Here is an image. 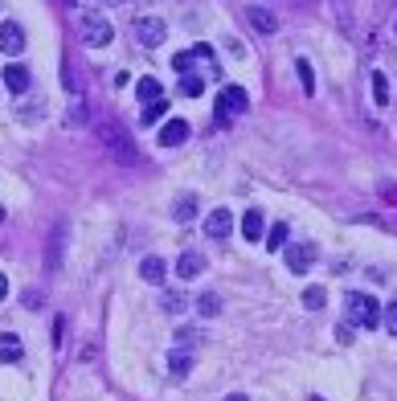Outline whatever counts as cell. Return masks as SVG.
I'll return each mask as SVG.
<instances>
[{
	"label": "cell",
	"mask_w": 397,
	"mask_h": 401,
	"mask_svg": "<svg viewBox=\"0 0 397 401\" xmlns=\"http://www.w3.org/2000/svg\"><path fill=\"white\" fill-rule=\"evenodd\" d=\"M95 135L102 139V148L111 151L115 160H123V164H135V160H139V151H135L132 135L123 132V127H115V123H107V119H99V123H95Z\"/></svg>",
	"instance_id": "obj_1"
},
{
	"label": "cell",
	"mask_w": 397,
	"mask_h": 401,
	"mask_svg": "<svg viewBox=\"0 0 397 401\" xmlns=\"http://www.w3.org/2000/svg\"><path fill=\"white\" fill-rule=\"evenodd\" d=\"M348 319H352V328L361 324V328H381V303L373 295H364V291H348Z\"/></svg>",
	"instance_id": "obj_2"
},
{
	"label": "cell",
	"mask_w": 397,
	"mask_h": 401,
	"mask_svg": "<svg viewBox=\"0 0 397 401\" xmlns=\"http://www.w3.org/2000/svg\"><path fill=\"white\" fill-rule=\"evenodd\" d=\"M78 29H83L86 46H95V50L111 46V25H107V17H99V13H86V17L78 21Z\"/></svg>",
	"instance_id": "obj_3"
},
{
	"label": "cell",
	"mask_w": 397,
	"mask_h": 401,
	"mask_svg": "<svg viewBox=\"0 0 397 401\" xmlns=\"http://www.w3.org/2000/svg\"><path fill=\"white\" fill-rule=\"evenodd\" d=\"M282 254H287V270H291V274H307V270L315 267V246L312 242H291Z\"/></svg>",
	"instance_id": "obj_4"
},
{
	"label": "cell",
	"mask_w": 397,
	"mask_h": 401,
	"mask_svg": "<svg viewBox=\"0 0 397 401\" xmlns=\"http://www.w3.org/2000/svg\"><path fill=\"white\" fill-rule=\"evenodd\" d=\"M168 37V25L160 17H135V41L139 46H160Z\"/></svg>",
	"instance_id": "obj_5"
},
{
	"label": "cell",
	"mask_w": 397,
	"mask_h": 401,
	"mask_svg": "<svg viewBox=\"0 0 397 401\" xmlns=\"http://www.w3.org/2000/svg\"><path fill=\"white\" fill-rule=\"evenodd\" d=\"M230 234H233V213L230 209H213L209 221H205V237H209V242H226Z\"/></svg>",
	"instance_id": "obj_6"
},
{
	"label": "cell",
	"mask_w": 397,
	"mask_h": 401,
	"mask_svg": "<svg viewBox=\"0 0 397 401\" xmlns=\"http://www.w3.org/2000/svg\"><path fill=\"white\" fill-rule=\"evenodd\" d=\"M250 107V95L242 86H226L221 95H217V111H226V115H242Z\"/></svg>",
	"instance_id": "obj_7"
},
{
	"label": "cell",
	"mask_w": 397,
	"mask_h": 401,
	"mask_svg": "<svg viewBox=\"0 0 397 401\" xmlns=\"http://www.w3.org/2000/svg\"><path fill=\"white\" fill-rule=\"evenodd\" d=\"M21 50H25V29H21L17 21H4V25H0V53L17 58Z\"/></svg>",
	"instance_id": "obj_8"
},
{
	"label": "cell",
	"mask_w": 397,
	"mask_h": 401,
	"mask_svg": "<svg viewBox=\"0 0 397 401\" xmlns=\"http://www.w3.org/2000/svg\"><path fill=\"white\" fill-rule=\"evenodd\" d=\"M176 274H181L184 283L201 279V274H205V254L201 250H184L181 258H176Z\"/></svg>",
	"instance_id": "obj_9"
},
{
	"label": "cell",
	"mask_w": 397,
	"mask_h": 401,
	"mask_svg": "<svg viewBox=\"0 0 397 401\" xmlns=\"http://www.w3.org/2000/svg\"><path fill=\"white\" fill-rule=\"evenodd\" d=\"M139 279L152 283V287H160L168 279V262H164V258H156V254H148V258L139 262Z\"/></svg>",
	"instance_id": "obj_10"
},
{
	"label": "cell",
	"mask_w": 397,
	"mask_h": 401,
	"mask_svg": "<svg viewBox=\"0 0 397 401\" xmlns=\"http://www.w3.org/2000/svg\"><path fill=\"white\" fill-rule=\"evenodd\" d=\"M250 25L258 29V33H275L279 29V17H275V9H266V4H254V9H246Z\"/></svg>",
	"instance_id": "obj_11"
},
{
	"label": "cell",
	"mask_w": 397,
	"mask_h": 401,
	"mask_svg": "<svg viewBox=\"0 0 397 401\" xmlns=\"http://www.w3.org/2000/svg\"><path fill=\"white\" fill-rule=\"evenodd\" d=\"M0 78H4V86H9L13 95H25V90H29V78H33V74H29L25 66H17V62H13V66H4V74H0Z\"/></svg>",
	"instance_id": "obj_12"
},
{
	"label": "cell",
	"mask_w": 397,
	"mask_h": 401,
	"mask_svg": "<svg viewBox=\"0 0 397 401\" xmlns=\"http://www.w3.org/2000/svg\"><path fill=\"white\" fill-rule=\"evenodd\" d=\"M197 205H201L197 193H181V197L172 200V221H181V225L184 221H193L197 218Z\"/></svg>",
	"instance_id": "obj_13"
},
{
	"label": "cell",
	"mask_w": 397,
	"mask_h": 401,
	"mask_svg": "<svg viewBox=\"0 0 397 401\" xmlns=\"http://www.w3.org/2000/svg\"><path fill=\"white\" fill-rule=\"evenodd\" d=\"M184 139H189V123H184V119H168L164 132H160V144H164V148H176Z\"/></svg>",
	"instance_id": "obj_14"
},
{
	"label": "cell",
	"mask_w": 397,
	"mask_h": 401,
	"mask_svg": "<svg viewBox=\"0 0 397 401\" xmlns=\"http://www.w3.org/2000/svg\"><path fill=\"white\" fill-rule=\"evenodd\" d=\"M263 230H266L263 209H246V218H242V237H246V242H263Z\"/></svg>",
	"instance_id": "obj_15"
},
{
	"label": "cell",
	"mask_w": 397,
	"mask_h": 401,
	"mask_svg": "<svg viewBox=\"0 0 397 401\" xmlns=\"http://www.w3.org/2000/svg\"><path fill=\"white\" fill-rule=\"evenodd\" d=\"M21 356H25V344H21V336L4 332V336H0V360H4V365H17Z\"/></svg>",
	"instance_id": "obj_16"
},
{
	"label": "cell",
	"mask_w": 397,
	"mask_h": 401,
	"mask_svg": "<svg viewBox=\"0 0 397 401\" xmlns=\"http://www.w3.org/2000/svg\"><path fill=\"white\" fill-rule=\"evenodd\" d=\"M168 368H172V377H189V373H193V352L176 348L172 356H168Z\"/></svg>",
	"instance_id": "obj_17"
},
{
	"label": "cell",
	"mask_w": 397,
	"mask_h": 401,
	"mask_svg": "<svg viewBox=\"0 0 397 401\" xmlns=\"http://www.w3.org/2000/svg\"><path fill=\"white\" fill-rule=\"evenodd\" d=\"M135 95L144 102H160L164 99V86L156 82V78H139V82H135Z\"/></svg>",
	"instance_id": "obj_18"
},
{
	"label": "cell",
	"mask_w": 397,
	"mask_h": 401,
	"mask_svg": "<svg viewBox=\"0 0 397 401\" xmlns=\"http://www.w3.org/2000/svg\"><path fill=\"white\" fill-rule=\"evenodd\" d=\"M197 311L205 319H213V316H221V295H217V291H205V295H201L197 299Z\"/></svg>",
	"instance_id": "obj_19"
},
{
	"label": "cell",
	"mask_w": 397,
	"mask_h": 401,
	"mask_svg": "<svg viewBox=\"0 0 397 401\" xmlns=\"http://www.w3.org/2000/svg\"><path fill=\"white\" fill-rule=\"evenodd\" d=\"M201 90H205V78H201V74H184L181 78V95L184 99H201Z\"/></svg>",
	"instance_id": "obj_20"
},
{
	"label": "cell",
	"mask_w": 397,
	"mask_h": 401,
	"mask_svg": "<svg viewBox=\"0 0 397 401\" xmlns=\"http://www.w3.org/2000/svg\"><path fill=\"white\" fill-rule=\"evenodd\" d=\"M266 250H275V254L287 250V225H282V221L279 225H270V234H266Z\"/></svg>",
	"instance_id": "obj_21"
},
{
	"label": "cell",
	"mask_w": 397,
	"mask_h": 401,
	"mask_svg": "<svg viewBox=\"0 0 397 401\" xmlns=\"http://www.w3.org/2000/svg\"><path fill=\"white\" fill-rule=\"evenodd\" d=\"M373 99H377V107H385V102H389V78H385V74H373Z\"/></svg>",
	"instance_id": "obj_22"
},
{
	"label": "cell",
	"mask_w": 397,
	"mask_h": 401,
	"mask_svg": "<svg viewBox=\"0 0 397 401\" xmlns=\"http://www.w3.org/2000/svg\"><path fill=\"white\" fill-rule=\"evenodd\" d=\"M303 303H307L312 311H319V307L328 303V291H324V287H307V291H303Z\"/></svg>",
	"instance_id": "obj_23"
},
{
	"label": "cell",
	"mask_w": 397,
	"mask_h": 401,
	"mask_svg": "<svg viewBox=\"0 0 397 401\" xmlns=\"http://www.w3.org/2000/svg\"><path fill=\"white\" fill-rule=\"evenodd\" d=\"M295 70H299V78H303V90L312 95V90H315V70H312V62H307V58H299Z\"/></svg>",
	"instance_id": "obj_24"
},
{
	"label": "cell",
	"mask_w": 397,
	"mask_h": 401,
	"mask_svg": "<svg viewBox=\"0 0 397 401\" xmlns=\"http://www.w3.org/2000/svg\"><path fill=\"white\" fill-rule=\"evenodd\" d=\"M184 307H189V299H184L181 291H168V295H164V311H168V316H181Z\"/></svg>",
	"instance_id": "obj_25"
},
{
	"label": "cell",
	"mask_w": 397,
	"mask_h": 401,
	"mask_svg": "<svg viewBox=\"0 0 397 401\" xmlns=\"http://www.w3.org/2000/svg\"><path fill=\"white\" fill-rule=\"evenodd\" d=\"M381 324H385V332L389 336H397V299L381 307Z\"/></svg>",
	"instance_id": "obj_26"
},
{
	"label": "cell",
	"mask_w": 397,
	"mask_h": 401,
	"mask_svg": "<svg viewBox=\"0 0 397 401\" xmlns=\"http://www.w3.org/2000/svg\"><path fill=\"white\" fill-rule=\"evenodd\" d=\"M201 340H205V336H201L197 328H181V332H176V344H181V348H193V344H201Z\"/></svg>",
	"instance_id": "obj_27"
},
{
	"label": "cell",
	"mask_w": 397,
	"mask_h": 401,
	"mask_svg": "<svg viewBox=\"0 0 397 401\" xmlns=\"http://www.w3.org/2000/svg\"><path fill=\"white\" fill-rule=\"evenodd\" d=\"M164 111H168V102H164V99H160V102H148V111H144V123L152 127V123H156V119L164 115Z\"/></svg>",
	"instance_id": "obj_28"
},
{
	"label": "cell",
	"mask_w": 397,
	"mask_h": 401,
	"mask_svg": "<svg viewBox=\"0 0 397 401\" xmlns=\"http://www.w3.org/2000/svg\"><path fill=\"white\" fill-rule=\"evenodd\" d=\"M352 336H356L352 324H340V328H336V340H340V344H352Z\"/></svg>",
	"instance_id": "obj_29"
},
{
	"label": "cell",
	"mask_w": 397,
	"mask_h": 401,
	"mask_svg": "<svg viewBox=\"0 0 397 401\" xmlns=\"http://www.w3.org/2000/svg\"><path fill=\"white\" fill-rule=\"evenodd\" d=\"M21 303H29V307H37V303H41V295H37V291H25V295H21Z\"/></svg>",
	"instance_id": "obj_30"
},
{
	"label": "cell",
	"mask_w": 397,
	"mask_h": 401,
	"mask_svg": "<svg viewBox=\"0 0 397 401\" xmlns=\"http://www.w3.org/2000/svg\"><path fill=\"white\" fill-rule=\"evenodd\" d=\"M4 295H9V283H4V274H0V299H4Z\"/></svg>",
	"instance_id": "obj_31"
},
{
	"label": "cell",
	"mask_w": 397,
	"mask_h": 401,
	"mask_svg": "<svg viewBox=\"0 0 397 401\" xmlns=\"http://www.w3.org/2000/svg\"><path fill=\"white\" fill-rule=\"evenodd\" d=\"M226 401H250V397H246V393H230Z\"/></svg>",
	"instance_id": "obj_32"
},
{
	"label": "cell",
	"mask_w": 397,
	"mask_h": 401,
	"mask_svg": "<svg viewBox=\"0 0 397 401\" xmlns=\"http://www.w3.org/2000/svg\"><path fill=\"white\" fill-rule=\"evenodd\" d=\"M0 221H4V209H0Z\"/></svg>",
	"instance_id": "obj_33"
}]
</instances>
